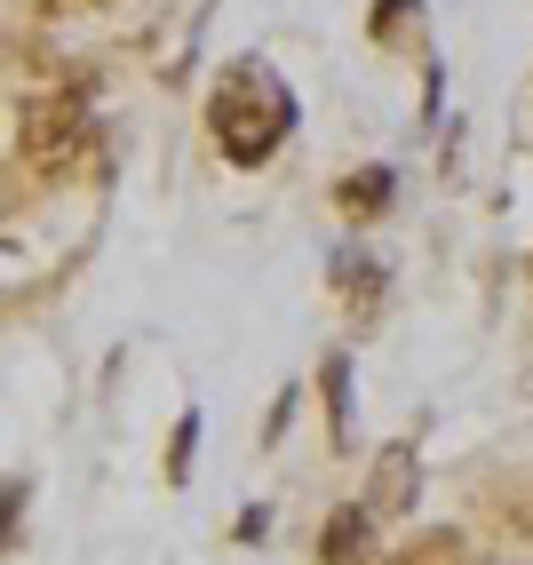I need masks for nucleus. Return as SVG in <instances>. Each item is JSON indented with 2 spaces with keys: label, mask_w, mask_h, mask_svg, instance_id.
Returning <instances> with one entry per match:
<instances>
[{
  "label": "nucleus",
  "mask_w": 533,
  "mask_h": 565,
  "mask_svg": "<svg viewBox=\"0 0 533 565\" xmlns=\"http://www.w3.org/2000/svg\"><path fill=\"white\" fill-rule=\"evenodd\" d=\"M327 391H334V438H351V359H327Z\"/></svg>",
  "instance_id": "obj_5"
},
{
  "label": "nucleus",
  "mask_w": 533,
  "mask_h": 565,
  "mask_svg": "<svg viewBox=\"0 0 533 565\" xmlns=\"http://www.w3.org/2000/svg\"><path fill=\"white\" fill-rule=\"evenodd\" d=\"M391 200V168H366V175H342V207H359V215H374Z\"/></svg>",
  "instance_id": "obj_4"
},
{
  "label": "nucleus",
  "mask_w": 533,
  "mask_h": 565,
  "mask_svg": "<svg viewBox=\"0 0 533 565\" xmlns=\"http://www.w3.org/2000/svg\"><path fill=\"white\" fill-rule=\"evenodd\" d=\"M374 550V502H351L327 518V542H319V565H359Z\"/></svg>",
  "instance_id": "obj_2"
},
{
  "label": "nucleus",
  "mask_w": 533,
  "mask_h": 565,
  "mask_svg": "<svg viewBox=\"0 0 533 565\" xmlns=\"http://www.w3.org/2000/svg\"><path fill=\"white\" fill-rule=\"evenodd\" d=\"M414 502V446H391L374 470V510H406Z\"/></svg>",
  "instance_id": "obj_3"
},
{
  "label": "nucleus",
  "mask_w": 533,
  "mask_h": 565,
  "mask_svg": "<svg viewBox=\"0 0 533 565\" xmlns=\"http://www.w3.org/2000/svg\"><path fill=\"white\" fill-rule=\"evenodd\" d=\"M207 128H215V152L232 168H263L295 136V96L279 72L263 64H232L215 81V104H207Z\"/></svg>",
  "instance_id": "obj_1"
},
{
  "label": "nucleus",
  "mask_w": 533,
  "mask_h": 565,
  "mask_svg": "<svg viewBox=\"0 0 533 565\" xmlns=\"http://www.w3.org/2000/svg\"><path fill=\"white\" fill-rule=\"evenodd\" d=\"M192 446H200V414H183V423H175V455H168V478L175 486L192 478Z\"/></svg>",
  "instance_id": "obj_6"
}]
</instances>
